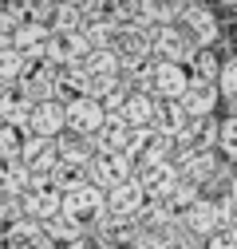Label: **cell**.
I'll return each instance as SVG.
<instances>
[{
    "label": "cell",
    "mask_w": 237,
    "mask_h": 249,
    "mask_svg": "<svg viewBox=\"0 0 237 249\" xmlns=\"http://www.w3.org/2000/svg\"><path fill=\"white\" fill-rule=\"evenodd\" d=\"M64 213L91 230L99 217H107V190H99L95 182H87V186H79V190L64 194Z\"/></svg>",
    "instance_id": "1"
},
{
    "label": "cell",
    "mask_w": 237,
    "mask_h": 249,
    "mask_svg": "<svg viewBox=\"0 0 237 249\" xmlns=\"http://www.w3.org/2000/svg\"><path fill=\"white\" fill-rule=\"evenodd\" d=\"M135 182L142 186V194L146 198H154V202H166L170 194H174V186L182 182V174H178V166L174 162H138L135 166Z\"/></svg>",
    "instance_id": "2"
},
{
    "label": "cell",
    "mask_w": 237,
    "mask_h": 249,
    "mask_svg": "<svg viewBox=\"0 0 237 249\" xmlns=\"http://www.w3.org/2000/svg\"><path fill=\"white\" fill-rule=\"evenodd\" d=\"M178 28H182V32L190 36V44H194L198 52H205V48H210V44L221 36L218 16H214L210 8H205V4H198V0L182 8V16H178Z\"/></svg>",
    "instance_id": "3"
},
{
    "label": "cell",
    "mask_w": 237,
    "mask_h": 249,
    "mask_svg": "<svg viewBox=\"0 0 237 249\" xmlns=\"http://www.w3.org/2000/svg\"><path fill=\"white\" fill-rule=\"evenodd\" d=\"M194 55H198V48L190 44V36H186L178 24H170V28H154V59H158V64L190 68Z\"/></svg>",
    "instance_id": "4"
},
{
    "label": "cell",
    "mask_w": 237,
    "mask_h": 249,
    "mask_svg": "<svg viewBox=\"0 0 237 249\" xmlns=\"http://www.w3.org/2000/svg\"><path fill=\"white\" fill-rule=\"evenodd\" d=\"M115 52L123 55V64H151L154 59V32L142 24H123L115 36Z\"/></svg>",
    "instance_id": "5"
},
{
    "label": "cell",
    "mask_w": 237,
    "mask_h": 249,
    "mask_svg": "<svg viewBox=\"0 0 237 249\" xmlns=\"http://www.w3.org/2000/svg\"><path fill=\"white\" fill-rule=\"evenodd\" d=\"M135 159H127V154H95L91 159V182L99 186V190H115V186L123 182H135Z\"/></svg>",
    "instance_id": "6"
},
{
    "label": "cell",
    "mask_w": 237,
    "mask_h": 249,
    "mask_svg": "<svg viewBox=\"0 0 237 249\" xmlns=\"http://www.w3.org/2000/svg\"><path fill=\"white\" fill-rule=\"evenodd\" d=\"M178 174H182L186 182H194L198 190L205 194V186H210L218 174H221V159H218V150H190V154H178Z\"/></svg>",
    "instance_id": "7"
},
{
    "label": "cell",
    "mask_w": 237,
    "mask_h": 249,
    "mask_svg": "<svg viewBox=\"0 0 237 249\" xmlns=\"http://www.w3.org/2000/svg\"><path fill=\"white\" fill-rule=\"evenodd\" d=\"M103 127H107V107L99 99H75V103H68V131L71 135L95 139Z\"/></svg>",
    "instance_id": "8"
},
{
    "label": "cell",
    "mask_w": 237,
    "mask_h": 249,
    "mask_svg": "<svg viewBox=\"0 0 237 249\" xmlns=\"http://www.w3.org/2000/svg\"><path fill=\"white\" fill-rule=\"evenodd\" d=\"M91 55V44L83 40V32H51V44H48V64L55 68H75Z\"/></svg>",
    "instance_id": "9"
},
{
    "label": "cell",
    "mask_w": 237,
    "mask_h": 249,
    "mask_svg": "<svg viewBox=\"0 0 237 249\" xmlns=\"http://www.w3.org/2000/svg\"><path fill=\"white\" fill-rule=\"evenodd\" d=\"M20 162L28 174H44L51 178L55 162H59V142L55 139H36V135H28L24 139V150H20Z\"/></svg>",
    "instance_id": "10"
},
{
    "label": "cell",
    "mask_w": 237,
    "mask_h": 249,
    "mask_svg": "<svg viewBox=\"0 0 237 249\" xmlns=\"http://www.w3.org/2000/svg\"><path fill=\"white\" fill-rule=\"evenodd\" d=\"M4 8L20 28H51L55 12H59V0H8Z\"/></svg>",
    "instance_id": "11"
},
{
    "label": "cell",
    "mask_w": 237,
    "mask_h": 249,
    "mask_svg": "<svg viewBox=\"0 0 237 249\" xmlns=\"http://www.w3.org/2000/svg\"><path fill=\"white\" fill-rule=\"evenodd\" d=\"M178 222H182V230H190L198 241H210L214 233H221V213H218L214 198H202L198 206H190L182 217H178Z\"/></svg>",
    "instance_id": "12"
},
{
    "label": "cell",
    "mask_w": 237,
    "mask_h": 249,
    "mask_svg": "<svg viewBox=\"0 0 237 249\" xmlns=\"http://www.w3.org/2000/svg\"><path fill=\"white\" fill-rule=\"evenodd\" d=\"M55 241L48 237V226L32 222V217H24V222L8 226L0 233V249H51Z\"/></svg>",
    "instance_id": "13"
},
{
    "label": "cell",
    "mask_w": 237,
    "mask_h": 249,
    "mask_svg": "<svg viewBox=\"0 0 237 249\" xmlns=\"http://www.w3.org/2000/svg\"><path fill=\"white\" fill-rule=\"evenodd\" d=\"M16 91H20V99H28L32 107L51 103V99H55V64H36L32 71L20 79Z\"/></svg>",
    "instance_id": "14"
},
{
    "label": "cell",
    "mask_w": 237,
    "mask_h": 249,
    "mask_svg": "<svg viewBox=\"0 0 237 249\" xmlns=\"http://www.w3.org/2000/svg\"><path fill=\"white\" fill-rule=\"evenodd\" d=\"M24 210H28L32 222L48 226V222H55V217L64 213V190H55V186H36V190L24 194Z\"/></svg>",
    "instance_id": "15"
},
{
    "label": "cell",
    "mask_w": 237,
    "mask_h": 249,
    "mask_svg": "<svg viewBox=\"0 0 237 249\" xmlns=\"http://www.w3.org/2000/svg\"><path fill=\"white\" fill-rule=\"evenodd\" d=\"M28 135H36V139H59V135H68V103H40L32 111V127H28Z\"/></svg>",
    "instance_id": "16"
},
{
    "label": "cell",
    "mask_w": 237,
    "mask_h": 249,
    "mask_svg": "<svg viewBox=\"0 0 237 249\" xmlns=\"http://www.w3.org/2000/svg\"><path fill=\"white\" fill-rule=\"evenodd\" d=\"M221 139V119H190V127L178 135V154L190 150H214Z\"/></svg>",
    "instance_id": "17"
},
{
    "label": "cell",
    "mask_w": 237,
    "mask_h": 249,
    "mask_svg": "<svg viewBox=\"0 0 237 249\" xmlns=\"http://www.w3.org/2000/svg\"><path fill=\"white\" fill-rule=\"evenodd\" d=\"M91 75L83 64L75 68H55V99L59 103H75V99H91Z\"/></svg>",
    "instance_id": "18"
},
{
    "label": "cell",
    "mask_w": 237,
    "mask_h": 249,
    "mask_svg": "<svg viewBox=\"0 0 237 249\" xmlns=\"http://www.w3.org/2000/svg\"><path fill=\"white\" fill-rule=\"evenodd\" d=\"M151 91L158 99H182L190 91V71L178 68V64H158L154 59V79H151Z\"/></svg>",
    "instance_id": "19"
},
{
    "label": "cell",
    "mask_w": 237,
    "mask_h": 249,
    "mask_svg": "<svg viewBox=\"0 0 237 249\" xmlns=\"http://www.w3.org/2000/svg\"><path fill=\"white\" fill-rule=\"evenodd\" d=\"M146 198L142 194V186L138 182H123V186H115V190L107 194V213H118V217H138L146 210Z\"/></svg>",
    "instance_id": "20"
},
{
    "label": "cell",
    "mask_w": 237,
    "mask_h": 249,
    "mask_svg": "<svg viewBox=\"0 0 237 249\" xmlns=\"http://www.w3.org/2000/svg\"><path fill=\"white\" fill-rule=\"evenodd\" d=\"M218 103H225V99L214 83H190V91L182 95V107H186L190 119H214Z\"/></svg>",
    "instance_id": "21"
},
{
    "label": "cell",
    "mask_w": 237,
    "mask_h": 249,
    "mask_svg": "<svg viewBox=\"0 0 237 249\" xmlns=\"http://www.w3.org/2000/svg\"><path fill=\"white\" fill-rule=\"evenodd\" d=\"M186 127H190V115H186L182 99H158V107H154V131L166 135V139H178Z\"/></svg>",
    "instance_id": "22"
},
{
    "label": "cell",
    "mask_w": 237,
    "mask_h": 249,
    "mask_svg": "<svg viewBox=\"0 0 237 249\" xmlns=\"http://www.w3.org/2000/svg\"><path fill=\"white\" fill-rule=\"evenodd\" d=\"M48 44H51V28H20L16 32V52L28 64H48Z\"/></svg>",
    "instance_id": "23"
},
{
    "label": "cell",
    "mask_w": 237,
    "mask_h": 249,
    "mask_svg": "<svg viewBox=\"0 0 237 249\" xmlns=\"http://www.w3.org/2000/svg\"><path fill=\"white\" fill-rule=\"evenodd\" d=\"M87 182H91V162L59 159V162H55V170H51V186H55V190H64V194L79 190V186H87Z\"/></svg>",
    "instance_id": "24"
},
{
    "label": "cell",
    "mask_w": 237,
    "mask_h": 249,
    "mask_svg": "<svg viewBox=\"0 0 237 249\" xmlns=\"http://www.w3.org/2000/svg\"><path fill=\"white\" fill-rule=\"evenodd\" d=\"M115 36H118V24H115L111 12H91V16H87L83 40L91 44V52H99V48H115Z\"/></svg>",
    "instance_id": "25"
},
{
    "label": "cell",
    "mask_w": 237,
    "mask_h": 249,
    "mask_svg": "<svg viewBox=\"0 0 237 249\" xmlns=\"http://www.w3.org/2000/svg\"><path fill=\"white\" fill-rule=\"evenodd\" d=\"M154 107H158V95H154V91H138V95L127 99L123 119L131 123L135 131H146V127H154Z\"/></svg>",
    "instance_id": "26"
},
{
    "label": "cell",
    "mask_w": 237,
    "mask_h": 249,
    "mask_svg": "<svg viewBox=\"0 0 237 249\" xmlns=\"http://www.w3.org/2000/svg\"><path fill=\"white\" fill-rule=\"evenodd\" d=\"M83 68H87L91 79H118L127 64H123V55H118L115 48H99V52H91L83 59Z\"/></svg>",
    "instance_id": "27"
},
{
    "label": "cell",
    "mask_w": 237,
    "mask_h": 249,
    "mask_svg": "<svg viewBox=\"0 0 237 249\" xmlns=\"http://www.w3.org/2000/svg\"><path fill=\"white\" fill-rule=\"evenodd\" d=\"M48 237H51V241H59V245H68V249H75L83 237H91V230H87V226H79L75 217L59 213L55 222H48Z\"/></svg>",
    "instance_id": "28"
},
{
    "label": "cell",
    "mask_w": 237,
    "mask_h": 249,
    "mask_svg": "<svg viewBox=\"0 0 237 249\" xmlns=\"http://www.w3.org/2000/svg\"><path fill=\"white\" fill-rule=\"evenodd\" d=\"M32 174L24 170V162L16 159H0V194H28Z\"/></svg>",
    "instance_id": "29"
},
{
    "label": "cell",
    "mask_w": 237,
    "mask_h": 249,
    "mask_svg": "<svg viewBox=\"0 0 237 249\" xmlns=\"http://www.w3.org/2000/svg\"><path fill=\"white\" fill-rule=\"evenodd\" d=\"M221 68H225V64H221V59H218L210 48H205V52H198V55L190 59V68H186V71H190V83H214V87H218Z\"/></svg>",
    "instance_id": "30"
},
{
    "label": "cell",
    "mask_w": 237,
    "mask_h": 249,
    "mask_svg": "<svg viewBox=\"0 0 237 249\" xmlns=\"http://www.w3.org/2000/svg\"><path fill=\"white\" fill-rule=\"evenodd\" d=\"M32 71V64L16 52V48H8V52H0V87H20V79Z\"/></svg>",
    "instance_id": "31"
},
{
    "label": "cell",
    "mask_w": 237,
    "mask_h": 249,
    "mask_svg": "<svg viewBox=\"0 0 237 249\" xmlns=\"http://www.w3.org/2000/svg\"><path fill=\"white\" fill-rule=\"evenodd\" d=\"M24 131H16L12 123H4L0 119V159H16L20 162V150H24Z\"/></svg>",
    "instance_id": "32"
},
{
    "label": "cell",
    "mask_w": 237,
    "mask_h": 249,
    "mask_svg": "<svg viewBox=\"0 0 237 249\" xmlns=\"http://www.w3.org/2000/svg\"><path fill=\"white\" fill-rule=\"evenodd\" d=\"M83 28H87V12H83V8L59 4V12H55V24H51V32H83Z\"/></svg>",
    "instance_id": "33"
},
{
    "label": "cell",
    "mask_w": 237,
    "mask_h": 249,
    "mask_svg": "<svg viewBox=\"0 0 237 249\" xmlns=\"http://www.w3.org/2000/svg\"><path fill=\"white\" fill-rule=\"evenodd\" d=\"M28 217V210H24V194H0V226H16V222H24Z\"/></svg>",
    "instance_id": "34"
},
{
    "label": "cell",
    "mask_w": 237,
    "mask_h": 249,
    "mask_svg": "<svg viewBox=\"0 0 237 249\" xmlns=\"http://www.w3.org/2000/svg\"><path fill=\"white\" fill-rule=\"evenodd\" d=\"M218 150L225 154V159H237V119L225 115L221 119V139H218Z\"/></svg>",
    "instance_id": "35"
},
{
    "label": "cell",
    "mask_w": 237,
    "mask_h": 249,
    "mask_svg": "<svg viewBox=\"0 0 237 249\" xmlns=\"http://www.w3.org/2000/svg\"><path fill=\"white\" fill-rule=\"evenodd\" d=\"M218 91H221V99H225V103H237V59H229V64L221 68Z\"/></svg>",
    "instance_id": "36"
},
{
    "label": "cell",
    "mask_w": 237,
    "mask_h": 249,
    "mask_svg": "<svg viewBox=\"0 0 237 249\" xmlns=\"http://www.w3.org/2000/svg\"><path fill=\"white\" fill-rule=\"evenodd\" d=\"M16 32H20V24L8 16V8H0V52L16 48Z\"/></svg>",
    "instance_id": "37"
},
{
    "label": "cell",
    "mask_w": 237,
    "mask_h": 249,
    "mask_svg": "<svg viewBox=\"0 0 237 249\" xmlns=\"http://www.w3.org/2000/svg\"><path fill=\"white\" fill-rule=\"evenodd\" d=\"M205 249H237V233L221 230V233H214L210 241H205Z\"/></svg>",
    "instance_id": "38"
},
{
    "label": "cell",
    "mask_w": 237,
    "mask_h": 249,
    "mask_svg": "<svg viewBox=\"0 0 237 249\" xmlns=\"http://www.w3.org/2000/svg\"><path fill=\"white\" fill-rule=\"evenodd\" d=\"M59 4H71V8H83L87 16H91V12H99V0H59Z\"/></svg>",
    "instance_id": "39"
},
{
    "label": "cell",
    "mask_w": 237,
    "mask_h": 249,
    "mask_svg": "<svg viewBox=\"0 0 237 249\" xmlns=\"http://www.w3.org/2000/svg\"><path fill=\"white\" fill-rule=\"evenodd\" d=\"M75 249H115V245H107L103 237H95V233H91V237H83V241H79Z\"/></svg>",
    "instance_id": "40"
},
{
    "label": "cell",
    "mask_w": 237,
    "mask_h": 249,
    "mask_svg": "<svg viewBox=\"0 0 237 249\" xmlns=\"http://www.w3.org/2000/svg\"><path fill=\"white\" fill-rule=\"evenodd\" d=\"M229 198H233V202H237V178H233V186H229Z\"/></svg>",
    "instance_id": "41"
},
{
    "label": "cell",
    "mask_w": 237,
    "mask_h": 249,
    "mask_svg": "<svg viewBox=\"0 0 237 249\" xmlns=\"http://www.w3.org/2000/svg\"><path fill=\"white\" fill-rule=\"evenodd\" d=\"M225 107H229V115H233V119H237V103H225Z\"/></svg>",
    "instance_id": "42"
},
{
    "label": "cell",
    "mask_w": 237,
    "mask_h": 249,
    "mask_svg": "<svg viewBox=\"0 0 237 249\" xmlns=\"http://www.w3.org/2000/svg\"><path fill=\"white\" fill-rule=\"evenodd\" d=\"M178 4H194V0H178Z\"/></svg>",
    "instance_id": "43"
},
{
    "label": "cell",
    "mask_w": 237,
    "mask_h": 249,
    "mask_svg": "<svg viewBox=\"0 0 237 249\" xmlns=\"http://www.w3.org/2000/svg\"><path fill=\"white\" fill-rule=\"evenodd\" d=\"M225 4H233V8H237V0H225Z\"/></svg>",
    "instance_id": "44"
}]
</instances>
